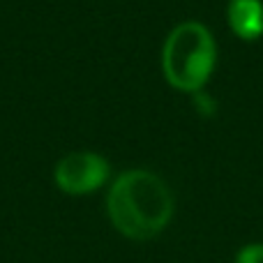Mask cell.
<instances>
[{"instance_id":"cell-1","label":"cell","mask_w":263,"mask_h":263,"mask_svg":"<svg viewBox=\"0 0 263 263\" xmlns=\"http://www.w3.org/2000/svg\"><path fill=\"white\" fill-rule=\"evenodd\" d=\"M176 213L173 192L162 176L148 168H127L111 180L106 215L127 240L145 242L166 231Z\"/></svg>"},{"instance_id":"cell-2","label":"cell","mask_w":263,"mask_h":263,"mask_svg":"<svg viewBox=\"0 0 263 263\" xmlns=\"http://www.w3.org/2000/svg\"><path fill=\"white\" fill-rule=\"evenodd\" d=\"M217 65V42L201 21H182L162 46V74L178 92L205 90Z\"/></svg>"},{"instance_id":"cell-3","label":"cell","mask_w":263,"mask_h":263,"mask_svg":"<svg viewBox=\"0 0 263 263\" xmlns=\"http://www.w3.org/2000/svg\"><path fill=\"white\" fill-rule=\"evenodd\" d=\"M111 164L104 155L77 150L60 157L53 166V182L67 196H86L109 182Z\"/></svg>"},{"instance_id":"cell-4","label":"cell","mask_w":263,"mask_h":263,"mask_svg":"<svg viewBox=\"0 0 263 263\" xmlns=\"http://www.w3.org/2000/svg\"><path fill=\"white\" fill-rule=\"evenodd\" d=\"M227 21L233 35L242 42L263 37V0H229Z\"/></svg>"},{"instance_id":"cell-5","label":"cell","mask_w":263,"mask_h":263,"mask_svg":"<svg viewBox=\"0 0 263 263\" xmlns=\"http://www.w3.org/2000/svg\"><path fill=\"white\" fill-rule=\"evenodd\" d=\"M233 263H263V242H247L238 250Z\"/></svg>"},{"instance_id":"cell-6","label":"cell","mask_w":263,"mask_h":263,"mask_svg":"<svg viewBox=\"0 0 263 263\" xmlns=\"http://www.w3.org/2000/svg\"><path fill=\"white\" fill-rule=\"evenodd\" d=\"M192 100H194V106H196V111H199L201 116H215L217 104H215V100L205 90L194 92V95H192Z\"/></svg>"}]
</instances>
